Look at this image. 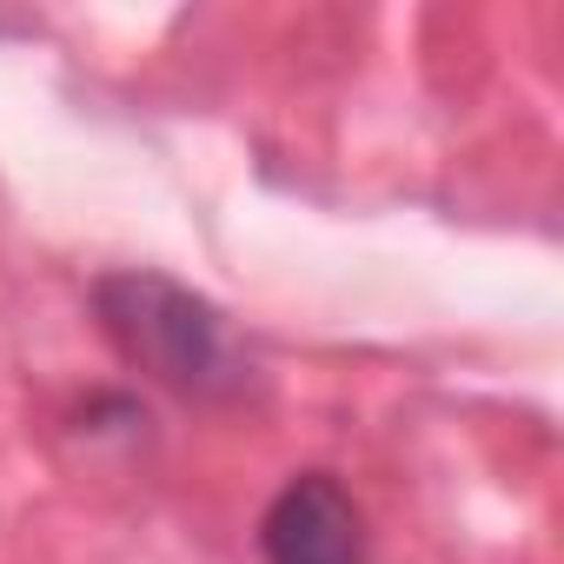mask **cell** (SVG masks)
<instances>
[{"label":"cell","mask_w":564,"mask_h":564,"mask_svg":"<svg viewBox=\"0 0 564 564\" xmlns=\"http://www.w3.org/2000/svg\"><path fill=\"white\" fill-rule=\"evenodd\" d=\"M94 306H100V326L107 339L140 366L153 372L160 386L186 392V399H226L239 392L246 366L226 339V319L193 300L186 286L160 272H113L94 286Z\"/></svg>","instance_id":"6da1fadb"},{"label":"cell","mask_w":564,"mask_h":564,"mask_svg":"<svg viewBox=\"0 0 564 564\" xmlns=\"http://www.w3.org/2000/svg\"><path fill=\"white\" fill-rule=\"evenodd\" d=\"M265 564H366V518L333 471H300L259 518Z\"/></svg>","instance_id":"7a4b0ae2"}]
</instances>
